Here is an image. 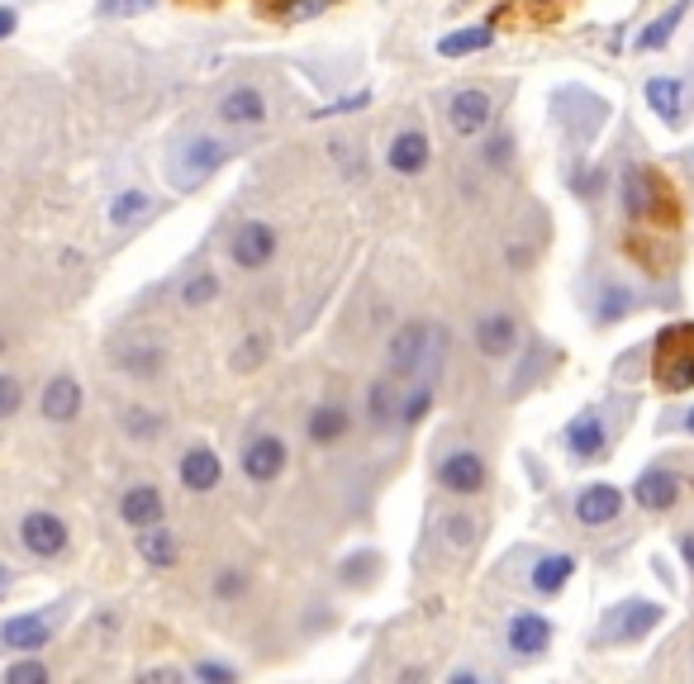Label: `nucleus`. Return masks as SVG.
<instances>
[{"label": "nucleus", "mask_w": 694, "mask_h": 684, "mask_svg": "<svg viewBox=\"0 0 694 684\" xmlns=\"http://www.w3.org/2000/svg\"><path fill=\"white\" fill-rule=\"evenodd\" d=\"M214 299H219V276L214 272H196V276L181 281V305L186 309H204V305H214Z\"/></svg>", "instance_id": "30"}, {"label": "nucleus", "mask_w": 694, "mask_h": 684, "mask_svg": "<svg viewBox=\"0 0 694 684\" xmlns=\"http://www.w3.org/2000/svg\"><path fill=\"white\" fill-rule=\"evenodd\" d=\"M571 576H576V556L551 551V556H543V561L533 566V590H538V594H557Z\"/></svg>", "instance_id": "24"}, {"label": "nucleus", "mask_w": 694, "mask_h": 684, "mask_svg": "<svg viewBox=\"0 0 694 684\" xmlns=\"http://www.w3.org/2000/svg\"><path fill=\"white\" fill-rule=\"evenodd\" d=\"M623 210L628 219H652L656 210V177L646 167H623Z\"/></svg>", "instance_id": "17"}, {"label": "nucleus", "mask_w": 694, "mask_h": 684, "mask_svg": "<svg viewBox=\"0 0 694 684\" xmlns=\"http://www.w3.org/2000/svg\"><path fill=\"white\" fill-rule=\"evenodd\" d=\"M476 347L485 357H509L518 347V319L514 314H485V319L476 324Z\"/></svg>", "instance_id": "15"}, {"label": "nucleus", "mask_w": 694, "mask_h": 684, "mask_svg": "<svg viewBox=\"0 0 694 684\" xmlns=\"http://www.w3.org/2000/svg\"><path fill=\"white\" fill-rule=\"evenodd\" d=\"M309 442H319V448H328V442H338L347 433V409L343 404H319L309 413Z\"/></svg>", "instance_id": "28"}, {"label": "nucleus", "mask_w": 694, "mask_h": 684, "mask_svg": "<svg viewBox=\"0 0 694 684\" xmlns=\"http://www.w3.org/2000/svg\"><path fill=\"white\" fill-rule=\"evenodd\" d=\"M423 347H429V324H404L396 328V338L386 343V366L390 376H414L419 361H423Z\"/></svg>", "instance_id": "8"}, {"label": "nucleus", "mask_w": 694, "mask_h": 684, "mask_svg": "<svg viewBox=\"0 0 694 684\" xmlns=\"http://www.w3.org/2000/svg\"><path fill=\"white\" fill-rule=\"evenodd\" d=\"M10 590V566H0V594Z\"/></svg>", "instance_id": "49"}, {"label": "nucleus", "mask_w": 694, "mask_h": 684, "mask_svg": "<svg viewBox=\"0 0 694 684\" xmlns=\"http://www.w3.org/2000/svg\"><path fill=\"white\" fill-rule=\"evenodd\" d=\"M661 623V603H646V599H628L619 603V609L609 613V623H604V638L613 642H642L646 632H652Z\"/></svg>", "instance_id": "4"}, {"label": "nucleus", "mask_w": 694, "mask_h": 684, "mask_svg": "<svg viewBox=\"0 0 694 684\" xmlns=\"http://www.w3.org/2000/svg\"><path fill=\"white\" fill-rule=\"evenodd\" d=\"M233 157V148L224 138H210V134H196V138H186L177 152H171V162H167V177L177 190H196L214 177L219 167H224Z\"/></svg>", "instance_id": "1"}, {"label": "nucleus", "mask_w": 694, "mask_h": 684, "mask_svg": "<svg viewBox=\"0 0 694 684\" xmlns=\"http://www.w3.org/2000/svg\"><path fill=\"white\" fill-rule=\"evenodd\" d=\"M367 413H371V423L376 428H386L390 419H396V380H376L371 394H367Z\"/></svg>", "instance_id": "33"}, {"label": "nucleus", "mask_w": 694, "mask_h": 684, "mask_svg": "<svg viewBox=\"0 0 694 684\" xmlns=\"http://www.w3.org/2000/svg\"><path fill=\"white\" fill-rule=\"evenodd\" d=\"M153 210V196L148 190H119L115 200H109V224L115 229H129L134 219H144Z\"/></svg>", "instance_id": "29"}, {"label": "nucleus", "mask_w": 694, "mask_h": 684, "mask_svg": "<svg viewBox=\"0 0 694 684\" xmlns=\"http://www.w3.org/2000/svg\"><path fill=\"white\" fill-rule=\"evenodd\" d=\"M157 680H162V684H177L181 671H167V665H162V671H144V684H157Z\"/></svg>", "instance_id": "45"}, {"label": "nucleus", "mask_w": 694, "mask_h": 684, "mask_svg": "<svg viewBox=\"0 0 694 684\" xmlns=\"http://www.w3.org/2000/svg\"><path fill=\"white\" fill-rule=\"evenodd\" d=\"M115 361L129 376H157V371H162V361H167V352L157 343H124V347H115Z\"/></svg>", "instance_id": "25"}, {"label": "nucleus", "mask_w": 694, "mask_h": 684, "mask_svg": "<svg viewBox=\"0 0 694 684\" xmlns=\"http://www.w3.org/2000/svg\"><path fill=\"white\" fill-rule=\"evenodd\" d=\"M281 471H286V442H281V438L262 433V438H252L243 448V475H248V481L272 485Z\"/></svg>", "instance_id": "7"}, {"label": "nucleus", "mask_w": 694, "mask_h": 684, "mask_svg": "<svg viewBox=\"0 0 694 684\" xmlns=\"http://www.w3.org/2000/svg\"><path fill=\"white\" fill-rule=\"evenodd\" d=\"M219 475H224V466H219V456L210 448H191L181 456V485L191 490V495H204V490L219 485Z\"/></svg>", "instance_id": "20"}, {"label": "nucleus", "mask_w": 694, "mask_h": 684, "mask_svg": "<svg viewBox=\"0 0 694 684\" xmlns=\"http://www.w3.org/2000/svg\"><path fill=\"white\" fill-rule=\"evenodd\" d=\"M39 409H43V419L49 423H72L76 413H82V386H76L72 376H53L49 386H43Z\"/></svg>", "instance_id": "13"}, {"label": "nucleus", "mask_w": 694, "mask_h": 684, "mask_svg": "<svg viewBox=\"0 0 694 684\" xmlns=\"http://www.w3.org/2000/svg\"><path fill=\"white\" fill-rule=\"evenodd\" d=\"M219 119L233 124V129H252V124L266 119V95L257 86H233L224 101H219Z\"/></svg>", "instance_id": "11"}, {"label": "nucleus", "mask_w": 694, "mask_h": 684, "mask_svg": "<svg viewBox=\"0 0 694 684\" xmlns=\"http://www.w3.org/2000/svg\"><path fill=\"white\" fill-rule=\"evenodd\" d=\"M429 409H433V386L423 380L419 390H409V400H404V409H400V423H404V428H419L423 419H429Z\"/></svg>", "instance_id": "34"}, {"label": "nucleus", "mask_w": 694, "mask_h": 684, "mask_svg": "<svg viewBox=\"0 0 694 684\" xmlns=\"http://www.w3.org/2000/svg\"><path fill=\"white\" fill-rule=\"evenodd\" d=\"M49 638H53V623L43 613H20V618H6V623H0V642L10 651H39Z\"/></svg>", "instance_id": "14"}, {"label": "nucleus", "mask_w": 694, "mask_h": 684, "mask_svg": "<svg viewBox=\"0 0 694 684\" xmlns=\"http://www.w3.org/2000/svg\"><path fill=\"white\" fill-rule=\"evenodd\" d=\"M633 499L642 508H652V514H666V508H675V499H681V481H675L666 466H646L633 485Z\"/></svg>", "instance_id": "10"}, {"label": "nucleus", "mask_w": 694, "mask_h": 684, "mask_svg": "<svg viewBox=\"0 0 694 684\" xmlns=\"http://www.w3.org/2000/svg\"><path fill=\"white\" fill-rule=\"evenodd\" d=\"M448 680H452V684H476V671H452Z\"/></svg>", "instance_id": "48"}, {"label": "nucleus", "mask_w": 694, "mask_h": 684, "mask_svg": "<svg viewBox=\"0 0 694 684\" xmlns=\"http://www.w3.org/2000/svg\"><path fill=\"white\" fill-rule=\"evenodd\" d=\"M656 380H661V386H666L671 394L694 390V347H681V352H666V357H661Z\"/></svg>", "instance_id": "27"}, {"label": "nucleus", "mask_w": 694, "mask_h": 684, "mask_svg": "<svg viewBox=\"0 0 694 684\" xmlns=\"http://www.w3.org/2000/svg\"><path fill=\"white\" fill-rule=\"evenodd\" d=\"M646 105H652V115H661V124H681L685 115V82L681 76H652V82L642 86Z\"/></svg>", "instance_id": "16"}, {"label": "nucleus", "mask_w": 694, "mask_h": 684, "mask_svg": "<svg viewBox=\"0 0 694 684\" xmlns=\"http://www.w3.org/2000/svg\"><path fill=\"white\" fill-rule=\"evenodd\" d=\"M233 262L243 266V272H257V266H266L276 257V229L272 224H262V219H252V224H243L239 233H233Z\"/></svg>", "instance_id": "6"}, {"label": "nucleus", "mask_w": 694, "mask_h": 684, "mask_svg": "<svg viewBox=\"0 0 694 684\" xmlns=\"http://www.w3.org/2000/svg\"><path fill=\"white\" fill-rule=\"evenodd\" d=\"M509 148H514L509 138H495L491 148H485V152H491V167H504V162H509Z\"/></svg>", "instance_id": "44"}, {"label": "nucleus", "mask_w": 694, "mask_h": 684, "mask_svg": "<svg viewBox=\"0 0 694 684\" xmlns=\"http://www.w3.org/2000/svg\"><path fill=\"white\" fill-rule=\"evenodd\" d=\"M20 400H24L20 380H14V376H0V419H10V413L20 409Z\"/></svg>", "instance_id": "42"}, {"label": "nucleus", "mask_w": 694, "mask_h": 684, "mask_svg": "<svg viewBox=\"0 0 694 684\" xmlns=\"http://www.w3.org/2000/svg\"><path fill=\"white\" fill-rule=\"evenodd\" d=\"M547 642H551V623L543 613H514L509 618V646L518 656H538Z\"/></svg>", "instance_id": "21"}, {"label": "nucleus", "mask_w": 694, "mask_h": 684, "mask_svg": "<svg viewBox=\"0 0 694 684\" xmlns=\"http://www.w3.org/2000/svg\"><path fill=\"white\" fill-rule=\"evenodd\" d=\"M124 433L129 438H162V413H153V409H129V419H124Z\"/></svg>", "instance_id": "37"}, {"label": "nucleus", "mask_w": 694, "mask_h": 684, "mask_svg": "<svg viewBox=\"0 0 694 684\" xmlns=\"http://www.w3.org/2000/svg\"><path fill=\"white\" fill-rule=\"evenodd\" d=\"M685 10H690V0H675L671 10H661L652 24H642V34H638V53H652V48H666L671 43V34L681 29V20H685Z\"/></svg>", "instance_id": "23"}, {"label": "nucleus", "mask_w": 694, "mask_h": 684, "mask_svg": "<svg viewBox=\"0 0 694 684\" xmlns=\"http://www.w3.org/2000/svg\"><path fill=\"white\" fill-rule=\"evenodd\" d=\"M566 448H571L580 461L604 456L609 433H604V423H599V413H580V419H571V428H566Z\"/></svg>", "instance_id": "18"}, {"label": "nucleus", "mask_w": 694, "mask_h": 684, "mask_svg": "<svg viewBox=\"0 0 694 684\" xmlns=\"http://www.w3.org/2000/svg\"><path fill=\"white\" fill-rule=\"evenodd\" d=\"M438 485L448 490V495H476L485 485V461L471 452V448H456L438 461Z\"/></svg>", "instance_id": "5"}, {"label": "nucleus", "mask_w": 694, "mask_h": 684, "mask_svg": "<svg viewBox=\"0 0 694 684\" xmlns=\"http://www.w3.org/2000/svg\"><path fill=\"white\" fill-rule=\"evenodd\" d=\"M157 0H101L96 14L101 20H138V14H153Z\"/></svg>", "instance_id": "35"}, {"label": "nucleus", "mask_w": 694, "mask_h": 684, "mask_svg": "<svg viewBox=\"0 0 694 684\" xmlns=\"http://www.w3.org/2000/svg\"><path fill=\"white\" fill-rule=\"evenodd\" d=\"M443 528H448V547L452 551H471V547H476V518H471V514H452Z\"/></svg>", "instance_id": "36"}, {"label": "nucleus", "mask_w": 694, "mask_h": 684, "mask_svg": "<svg viewBox=\"0 0 694 684\" xmlns=\"http://www.w3.org/2000/svg\"><path fill=\"white\" fill-rule=\"evenodd\" d=\"M20 543H24L29 556L53 561V556L67 551V523H62L57 514H43V508H34V514H24V523H20Z\"/></svg>", "instance_id": "3"}, {"label": "nucleus", "mask_w": 694, "mask_h": 684, "mask_svg": "<svg viewBox=\"0 0 694 684\" xmlns=\"http://www.w3.org/2000/svg\"><path fill=\"white\" fill-rule=\"evenodd\" d=\"M162 514H167V504H162V490H157V485H134V490H124L119 518L129 523V528H153V523H162Z\"/></svg>", "instance_id": "12"}, {"label": "nucleus", "mask_w": 694, "mask_h": 684, "mask_svg": "<svg viewBox=\"0 0 694 684\" xmlns=\"http://www.w3.org/2000/svg\"><path fill=\"white\" fill-rule=\"evenodd\" d=\"M138 556H144L148 566H157V570H171V566H177V537H171L162 523L138 528Z\"/></svg>", "instance_id": "22"}, {"label": "nucleus", "mask_w": 694, "mask_h": 684, "mask_svg": "<svg viewBox=\"0 0 694 684\" xmlns=\"http://www.w3.org/2000/svg\"><path fill=\"white\" fill-rule=\"evenodd\" d=\"M10 684H49V665L43 661H20V665H10L6 671Z\"/></svg>", "instance_id": "39"}, {"label": "nucleus", "mask_w": 694, "mask_h": 684, "mask_svg": "<svg viewBox=\"0 0 694 684\" xmlns=\"http://www.w3.org/2000/svg\"><path fill=\"white\" fill-rule=\"evenodd\" d=\"M681 556H685V566L694 570V533H685V537H681Z\"/></svg>", "instance_id": "47"}, {"label": "nucleus", "mask_w": 694, "mask_h": 684, "mask_svg": "<svg viewBox=\"0 0 694 684\" xmlns=\"http://www.w3.org/2000/svg\"><path fill=\"white\" fill-rule=\"evenodd\" d=\"M324 10H328V0H291V6H281V14H286L291 24L314 20V14H324Z\"/></svg>", "instance_id": "41"}, {"label": "nucleus", "mask_w": 694, "mask_h": 684, "mask_svg": "<svg viewBox=\"0 0 694 684\" xmlns=\"http://www.w3.org/2000/svg\"><path fill=\"white\" fill-rule=\"evenodd\" d=\"M0 352H6V333H0Z\"/></svg>", "instance_id": "51"}, {"label": "nucleus", "mask_w": 694, "mask_h": 684, "mask_svg": "<svg viewBox=\"0 0 694 684\" xmlns=\"http://www.w3.org/2000/svg\"><path fill=\"white\" fill-rule=\"evenodd\" d=\"M386 162L396 167L400 177H419V171L429 167V138H423L419 129L396 134V143H390V152H386Z\"/></svg>", "instance_id": "19"}, {"label": "nucleus", "mask_w": 694, "mask_h": 684, "mask_svg": "<svg viewBox=\"0 0 694 684\" xmlns=\"http://www.w3.org/2000/svg\"><path fill=\"white\" fill-rule=\"evenodd\" d=\"M243 590H248V576H243V570L229 566V570H219V576H214V594H219V599H239Z\"/></svg>", "instance_id": "40"}, {"label": "nucleus", "mask_w": 694, "mask_h": 684, "mask_svg": "<svg viewBox=\"0 0 694 684\" xmlns=\"http://www.w3.org/2000/svg\"><path fill=\"white\" fill-rule=\"evenodd\" d=\"M685 428H690V433H694V409H690V413H685Z\"/></svg>", "instance_id": "50"}, {"label": "nucleus", "mask_w": 694, "mask_h": 684, "mask_svg": "<svg viewBox=\"0 0 694 684\" xmlns=\"http://www.w3.org/2000/svg\"><path fill=\"white\" fill-rule=\"evenodd\" d=\"M623 514V490L619 485H586L576 495V518L586 523V528H599V523H613Z\"/></svg>", "instance_id": "9"}, {"label": "nucleus", "mask_w": 694, "mask_h": 684, "mask_svg": "<svg viewBox=\"0 0 694 684\" xmlns=\"http://www.w3.org/2000/svg\"><path fill=\"white\" fill-rule=\"evenodd\" d=\"M491 119H495V95H491V91L466 86V91H456V95H452L448 124H452V134H456V138H476Z\"/></svg>", "instance_id": "2"}, {"label": "nucleus", "mask_w": 694, "mask_h": 684, "mask_svg": "<svg viewBox=\"0 0 694 684\" xmlns=\"http://www.w3.org/2000/svg\"><path fill=\"white\" fill-rule=\"evenodd\" d=\"M491 43H495V29H491V24L456 29V34L438 39V57H471V53H485Z\"/></svg>", "instance_id": "26"}, {"label": "nucleus", "mask_w": 694, "mask_h": 684, "mask_svg": "<svg viewBox=\"0 0 694 684\" xmlns=\"http://www.w3.org/2000/svg\"><path fill=\"white\" fill-rule=\"evenodd\" d=\"M196 680H210V684H233V671H229V665H214V661H200V665H196Z\"/></svg>", "instance_id": "43"}, {"label": "nucleus", "mask_w": 694, "mask_h": 684, "mask_svg": "<svg viewBox=\"0 0 694 684\" xmlns=\"http://www.w3.org/2000/svg\"><path fill=\"white\" fill-rule=\"evenodd\" d=\"M633 291H628V285H604V291H599V324H619V319H628V314H633Z\"/></svg>", "instance_id": "31"}, {"label": "nucleus", "mask_w": 694, "mask_h": 684, "mask_svg": "<svg viewBox=\"0 0 694 684\" xmlns=\"http://www.w3.org/2000/svg\"><path fill=\"white\" fill-rule=\"evenodd\" d=\"M14 24H20V20H14V10H10V6H0V39H10V34H14Z\"/></svg>", "instance_id": "46"}, {"label": "nucleus", "mask_w": 694, "mask_h": 684, "mask_svg": "<svg viewBox=\"0 0 694 684\" xmlns=\"http://www.w3.org/2000/svg\"><path fill=\"white\" fill-rule=\"evenodd\" d=\"M371 570H376V551H357L343 561V580L347 585H371Z\"/></svg>", "instance_id": "38"}, {"label": "nucleus", "mask_w": 694, "mask_h": 684, "mask_svg": "<svg viewBox=\"0 0 694 684\" xmlns=\"http://www.w3.org/2000/svg\"><path fill=\"white\" fill-rule=\"evenodd\" d=\"M266 357H272V338H266V333H252V338H243L239 347H233L229 366H233V371H257Z\"/></svg>", "instance_id": "32"}]
</instances>
